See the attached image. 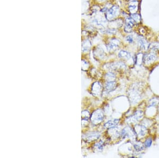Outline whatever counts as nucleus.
I'll use <instances>...</instances> for the list:
<instances>
[{"mask_svg":"<svg viewBox=\"0 0 159 158\" xmlns=\"http://www.w3.org/2000/svg\"><path fill=\"white\" fill-rule=\"evenodd\" d=\"M121 136L123 138H125V137L133 136L134 135H136L135 132L134 130L133 131V129L130 128H125L124 129H123V131H121Z\"/></svg>","mask_w":159,"mask_h":158,"instance_id":"9","label":"nucleus"},{"mask_svg":"<svg viewBox=\"0 0 159 158\" xmlns=\"http://www.w3.org/2000/svg\"><path fill=\"white\" fill-rule=\"evenodd\" d=\"M140 2L139 0H131L128 1L127 9L129 14H134L139 12Z\"/></svg>","mask_w":159,"mask_h":158,"instance_id":"4","label":"nucleus"},{"mask_svg":"<svg viewBox=\"0 0 159 158\" xmlns=\"http://www.w3.org/2000/svg\"><path fill=\"white\" fill-rule=\"evenodd\" d=\"M119 122V120L118 119H114L112 120H109L108 122H106L105 125V127L108 128H114L117 125Z\"/></svg>","mask_w":159,"mask_h":158,"instance_id":"14","label":"nucleus"},{"mask_svg":"<svg viewBox=\"0 0 159 158\" xmlns=\"http://www.w3.org/2000/svg\"><path fill=\"white\" fill-rule=\"evenodd\" d=\"M120 13V10L119 7L117 5H114L107 10L105 13V16L107 20L111 22L119 16Z\"/></svg>","mask_w":159,"mask_h":158,"instance_id":"1","label":"nucleus"},{"mask_svg":"<svg viewBox=\"0 0 159 158\" xmlns=\"http://www.w3.org/2000/svg\"><path fill=\"white\" fill-rule=\"evenodd\" d=\"M137 42L139 49L143 51H147L148 50L150 43H148L146 38L142 35H138L137 37Z\"/></svg>","mask_w":159,"mask_h":158,"instance_id":"5","label":"nucleus"},{"mask_svg":"<svg viewBox=\"0 0 159 158\" xmlns=\"http://www.w3.org/2000/svg\"><path fill=\"white\" fill-rule=\"evenodd\" d=\"M118 56L120 58L129 60L131 57L130 53L125 50H121L118 53Z\"/></svg>","mask_w":159,"mask_h":158,"instance_id":"13","label":"nucleus"},{"mask_svg":"<svg viewBox=\"0 0 159 158\" xmlns=\"http://www.w3.org/2000/svg\"><path fill=\"white\" fill-rule=\"evenodd\" d=\"M99 137L100 134L99 133H91L88 135L87 139L89 141H93V140H97L98 138H99Z\"/></svg>","mask_w":159,"mask_h":158,"instance_id":"18","label":"nucleus"},{"mask_svg":"<svg viewBox=\"0 0 159 158\" xmlns=\"http://www.w3.org/2000/svg\"><path fill=\"white\" fill-rule=\"evenodd\" d=\"M145 146H143V144L141 142H138L134 144V147L136 150V151H142L144 149Z\"/></svg>","mask_w":159,"mask_h":158,"instance_id":"19","label":"nucleus"},{"mask_svg":"<svg viewBox=\"0 0 159 158\" xmlns=\"http://www.w3.org/2000/svg\"><path fill=\"white\" fill-rule=\"evenodd\" d=\"M116 82L114 81H110L107 82L106 85H105V89L106 92L107 93H109L112 91H114L116 89Z\"/></svg>","mask_w":159,"mask_h":158,"instance_id":"12","label":"nucleus"},{"mask_svg":"<svg viewBox=\"0 0 159 158\" xmlns=\"http://www.w3.org/2000/svg\"><path fill=\"white\" fill-rule=\"evenodd\" d=\"M103 113L100 110H97L95 111L91 117V120L93 123L94 122L99 123L100 122H101L103 120Z\"/></svg>","mask_w":159,"mask_h":158,"instance_id":"7","label":"nucleus"},{"mask_svg":"<svg viewBox=\"0 0 159 158\" xmlns=\"http://www.w3.org/2000/svg\"><path fill=\"white\" fill-rule=\"evenodd\" d=\"M127 1H131V0H127Z\"/></svg>","mask_w":159,"mask_h":158,"instance_id":"23","label":"nucleus"},{"mask_svg":"<svg viewBox=\"0 0 159 158\" xmlns=\"http://www.w3.org/2000/svg\"><path fill=\"white\" fill-rule=\"evenodd\" d=\"M119 42L116 39H112L107 45L109 51H115L119 47Z\"/></svg>","mask_w":159,"mask_h":158,"instance_id":"8","label":"nucleus"},{"mask_svg":"<svg viewBox=\"0 0 159 158\" xmlns=\"http://www.w3.org/2000/svg\"><path fill=\"white\" fill-rule=\"evenodd\" d=\"M157 55L156 52L151 51L150 52L147 53L143 56V63L144 64H149L153 62L157 59Z\"/></svg>","mask_w":159,"mask_h":158,"instance_id":"6","label":"nucleus"},{"mask_svg":"<svg viewBox=\"0 0 159 158\" xmlns=\"http://www.w3.org/2000/svg\"><path fill=\"white\" fill-rule=\"evenodd\" d=\"M129 98L132 103H136L139 101L141 98V92L139 91V87L136 86L135 87H133L132 89L129 92Z\"/></svg>","mask_w":159,"mask_h":158,"instance_id":"3","label":"nucleus"},{"mask_svg":"<svg viewBox=\"0 0 159 158\" xmlns=\"http://www.w3.org/2000/svg\"><path fill=\"white\" fill-rule=\"evenodd\" d=\"M152 143V140L151 138H148L147 139L144 143V146L145 147H150L151 146Z\"/></svg>","mask_w":159,"mask_h":158,"instance_id":"21","label":"nucleus"},{"mask_svg":"<svg viewBox=\"0 0 159 158\" xmlns=\"http://www.w3.org/2000/svg\"><path fill=\"white\" fill-rule=\"evenodd\" d=\"M136 25H137V24H136L135 22H134V20L131 18L129 15V16L125 17L124 25V31L125 33H132Z\"/></svg>","mask_w":159,"mask_h":158,"instance_id":"2","label":"nucleus"},{"mask_svg":"<svg viewBox=\"0 0 159 158\" xmlns=\"http://www.w3.org/2000/svg\"><path fill=\"white\" fill-rule=\"evenodd\" d=\"M148 49L150 50L151 51H154V52L158 51L159 50V43H157V42L154 43L153 42V43H150Z\"/></svg>","mask_w":159,"mask_h":158,"instance_id":"17","label":"nucleus"},{"mask_svg":"<svg viewBox=\"0 0 159 158\" xmlns=\"http://www.w3.org/2000/svg\"><path fill=\"white\" fill-rule=\"evenodd\" d=\"M111 69L117 70L120 69H125L126 68V66L125 65V64H124L123 62H117L115 64H113L111 65Z\"/></svg>","mask_w":159,"mask_h":158,"instance_id":"16","label":"nucleus"},{"mask_svg":"<svg viewBox=\"0 0 159 158\" xmlns=\"http://www.w3.org/2000/svg\"><path fill=\"white\" fill-rule=\"evenodd\" d=\"M125 40L129 43L132 44L134 43V37H133V35H127L126 37H125Z\"/></svg>","mask_w":159,"mask_h":158,"instance_id":"20","label":"nucleus"},{"mask_svg":"<svg viewBox=\"0 0 159 158\" xmlns=\"http://www.w3.org/2000/svg\"><path fill=\"white\" fill-rule=\"evenodd\" d=\"M143 116V113L142 111H138L134 113V115H133L130 118H129V122H138L141 118H142Z\"/></svg>","mask_w":159,"mask_h":158,"instance_id":"10","label":"nucleus"},{"mask_svg":"<svg viewBox=\"0 0 159 158\" xmlns=\"http://www.w3.org/2000/svg\"><path fill=\"white\" fill-rule=\"evenodd\" d=\"M131 18H132L134 22H135L136 24L137 25L141 24V22H142V18H141V16L139 13H136L134 14H130L129 15Z\"/></svg>","mask_w":159,"mask_h":158,"instance_id":"15","label":"nucleus"},{"mask_svg":"<svg viewBox=\"0 0 159 158\" xmlns=\"http://www.w3.org/2000/svg\"><path fill=\"white\" fill-rule=\"evenodd\" d=\"M103 143L102 142H100L97 144H96V146L98 147V149L102 150L103 148Z\"/></svg>","mask_w":159,"mask_h":158,"instance_id":"22","label":"nucleus"},{"mask_svg":"<svg viewBox=\"0 0 159 158\" xmlns=\"http://www.w3.org/2000/svg\"><path fill=\"white\" fill-rule=\"evenodd\" d=\"M136 135L138 134L140 136H143L146 134L147 129L145 126L138 125L136 126V130H134Z\"/></svg>","mask_w":159,"mask_h":158,"instance_id":"11","label":"nucleus"}]
</instances>
